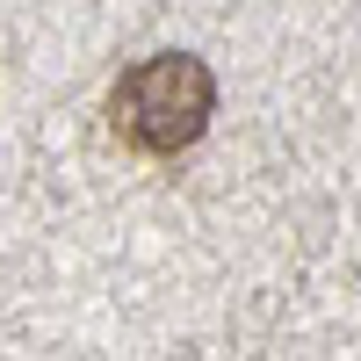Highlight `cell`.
I'll use <instances>...</instances> for the list:
<instances>
[{
	"instance_id": "6da1fadb",
	"label": "cell",
	"mask_w": 361,
	"mask_h": 361,
	"mask_svg": "<svg viewBox=\"0 0 361 361\" xmlns=\"http://www.w3.org/2000/svg\"><path fill=\"white\" fill-rule=\"evenodd\" d=\"M217 116V73L202 66L195 51H159L137 58V66L116 80L109 94V130L145 159H173L209 130Z\"/></svg>"
}]
</instances>
